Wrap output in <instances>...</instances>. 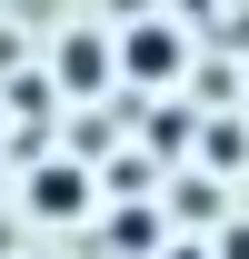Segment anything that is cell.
I'll return each instance as SVG.
<instances>
[{"instance_id":"2","label":"cell","mask_w":249,"mask_h":259,"mask_svg":"<svg viewBox=\"0 0 249 259\" xmlns=\"http://www.w3.org/2000/svg\"><path fill=\"white\" fill-rule=\"evenodd\" d=\"M30 199H40V209H80V169H40Z\"/></svg>"},{"instance_id":"1","label":"cell","mask_w":249,"mask_h":259,"mask_svg":"<svg viewBox=\"0 0 249 259\" xmlns=\"http://www.w3.org/2000/svg\"><path fill=\"white\" fill-rule=\"evenodd\" d=\"M130 70H140V80H170V70H180V40L170 30H130Z\"/></svg>"}]
</instances>
